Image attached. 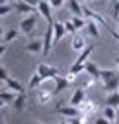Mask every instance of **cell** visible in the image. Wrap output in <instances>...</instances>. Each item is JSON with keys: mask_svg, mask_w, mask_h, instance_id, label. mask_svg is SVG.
<instances>
[{"mask_svg": "<svg viewBox=\"0 0 119 124\" xmlns=\"http://www.w3.org/2000/svg\"><path fill=\"white\" fill-rule=\"evenodd\" d=\"M117 29H119V19H117Z\"/></svg>", "mask_w": 119, "mask_h": 124, "instance_id": "38", "label": "cell"}, {"mask_svg": "<svg viewBox=\"0 0 119 124\" xmlns=\"http://www.w3.org/2000/svg\"><path fill=\"white\" fill-rule=\"evenodd\" d=\"M79 108H81V114L86 116V117H90L93 112H95V103L92 100H85L83 103H79Z\"/></svg>", "mask_w": 119, "mask_h": 124, "instance_id": "15", "label": "cell"}, {"mask_svg": "<svg viewBox=\"0 0 119 124\" xmlns=\"http://www.w3.org/2000/svg\"><path fill=\"white\" fill-rule=\"evenodd\" d=\"M114 62H116V66H117V69H119V57H116V59H114Z\"/></svg>", "mask_w": 119, "mask_h": 124, "instance_id": "35", "label": "cell"}, {"mask_svg": "<svg viewBox=\"0 0 119 124\" xmlns=\"http://www.w3.org/2000/svg\"><path fill=\"white\" fill-rule=\"evenodd\" d=\"M48 2L52 4V7H54V9H59V7H62V5H64L66 0H48Z\"/></svg>", "mask_w": 119, "mask_h": 124, "instance_id": "31", "label": "cell"}, {"mask_svg": "<svg viewBox=\"0 0 119 124\" xmlns=\"http://www.w3.org/2000/svg\"><path fill=\"white\" fill-rule=\"evenodd\" d=\"M83 71H85V64H78V62H74V64L69 67V72L76 74V76H78V74H81Z\"/></svg>", "mask_w": 119, "mask_h": 124, "instance_id": "29", "label": "cell"}, {"mask_svg": "<svg viewBox=\"0 0 119 124\" xmlns=\"http://www.w3.org/2000/svg\"><path fill=\"white\" fill-rule=\"evenodd\" d=\"M86 29H88V33H90L93 38H98V36H100V31H98V28H97V21H93V19H88Z\"/></svg>", "mask_w": 119, "mask_h": 124, "instance_id": "25", "label": "cell"}, {"mask_svg": "<svg viewBox=\"0 0 119 124\" xmlns=\"http://www.w3.org/2000/svg\"><path fill=\"white\" fill-rule=\"evenodd\" d=\"M85 100H86V98H85V88L81 86V88H76V90H74V93H72L71 98H69V103L79 107V103H83Z\"/></svg>", "mask_w": 119, "mask_h": 124, "instance_id": "11", "label": "cell"}, {"mask_svg": "<svg viewBox=\"0 0 119 124\" xmlns=\"http://www.w3.org/2000/svg\"><path fill=\"white\" fill-rule=\"evenodd\" d=\"M64 26H66V31H67V33H71V35H74V33L78 31L76 24H74L71 19H69V21H64Z\"/></svg>", "mask_w": 119, "mask_h": 124, "instance_id": "30", "label": "cell"}, {"mask_svg": "<svg viewBox=\"0 0 119 124\" xmlns=\"http://www.w3.org/2000/svg\"><path fill=\"white\" fill-rule=\"evenodd\" d=\"M26 52H29V54H40L41 50H43V41L41 40H35V41H29V43H26Z\"/></svg>", "mask_w": 119, "mask_h": 124, "instance_id": "14", "label": "cell"}, {"mask_svg": "<svg viewBox=\"0 0 119 124\" xmlns=\"http://www.w3.org/2000/svg\"><path fill=\"white\" fill-rule=\"evenodd\" d=\"M92 54H93V46H92V45H88V46H86V48H85L83 52H79V55H78L76 62H78V64H86L88 57H90Z\"/></svg>", "mask_w": 119, "mask_h": 124, "instance_id": "16", "label": "cell"}, {"mask_svg": "<svg viewBox=\"0 0 119 124\" xmlns=\"http://www.w3.org/2000/svg\"><path fill=\"white\" fill-rule=\"evenodd\" d=\"M85 72H86V76H90V78H93V79H100V72H102V69H98L93 62H88L86 60V64H85Z\"/></svg>", "mask_w": 119, "mask_h": 124, "instance_id": "12", "label": "cell"}, {"mask_svg": "<svg viewBox=\"0 0 119 124\" xmlns=\"http://www.w3.org/2000/svg\"><path fill=\"white\" fill-rule=\"evenodd\" d=\"M55 112L57 114H61V116H64V117H79L81 116V108L78 107V105H66V107H57L55 108Z\"/></svg>", "mask_w": 119, "mask_h": 124, "instance_id": "4", "label": "cell"}, {"mask_svg": "<svg viewBox=\"0 0 119 124\" xmlns=\"http://www.w3.org/2000/svg\"><path fill=\"white\" fill-rule=\"evenodd\" d=\"M54 81H55V85H54V91H55V95H57V93H61L62 90L69 88V85H71V81L67 79V78H62L61 74H57V76L54 78Z\"/></svg>", "mask_w": 119, "mask_h": 124, "instance_id": "9", "label": "cell"}, {"mask_svg": "<svg viewBox=\"0 0 119 124\" xmlns=\"http://www.w3.org/2000/svg\"><path fill=\"white\" fill-rule=\"evenodd\" d=\"M23 2H28L29 5H35V7H36V5H38V2H40V0H23Z\"/></svg>", "mask_w": 119, "mask_h": 124, "instance_id": "34", "label": "cell"}, {"mask_svg": "<svg viewBox=\"0 0 119 124\" xmlns=\"http://www.w3.org/2000/svg\"><path fill=\"white\" fill-rule=\"evenodd\" d=\"M54 23H48V28L45 31V35H43V50L41 54L43 55H48L50 54V48L54 46Z\"/></svg>", "mask_w": 119, "mask_h": 124, "instance_id": "3", "label": "cell"}, {"mask_svg": "<svg viewBox=\"0 0 119 124\" xmlns=\"http://www.w3.org/2000/svg\"><path fill=\"white\" fill-rule=\"evenodd\" d=\"M17 97V91H14L10 88H4L2 91H0V107H7L9 103H14V100H16Z\"/></svg>", "mask_w": 119, "mask_h": 124, "instance_id": "6", "label": "cell"}, {"mask_svg": "<svg viewBox=\"0 0 119 124\" xmlns=\"http://www.w3.org/2000/svg\"><path fill=\"white\" fill-rule=\"evenodd\" d=\"M4 83L7 85V88H10V90H14V91H17V93H21V91H24V88H23V85H21L19 81H16V79H12V78H7V79H5Z\"/></svg>", "mask_w": 119, "mask_h": 124, "instance_id": "21", "label": "cell"}, {"mask_svg": "<svg viewBox=\"0 0 119 124\" xmlns=\"http://www.w3.org/2000/svg\"><path fill=\"white\" fill-rule=\"evenodd\" d=\"M41 83H43V78H41L38 72H35V74L31 76V79H29V88H31V90H35V88H38Z\"/></svg>", "mask_w": 119, "mask_h": 124, "instance_id": "26", "label": "cell"}, {"mask_svg": "<svg viewBox=\"0 0 119 124\" xmlns=\"http://www.w3.org/2000/svg\"><path fill=\"white\" fill-rule=\"evenodd\" d=\"M7 78H9V72H7V69H5V67H2V69H0V79L5 81Z\"/></svg>", "mask_w": 119, "mask_h": 124, "instance_id": "33", "label": "cell"}, {"mask_svg": "<svg viewBox=\"0 0 119 124\" xmlns=\"http://www.w3.org/2000/svg\"><path fill=\"white\" fill-rule=\"evenodd\" d=\"M54 97H55L54 88H45L43 83L36 88V102H38V105H47Z\"/></svg>", "mask_w": 119, "mask_h": 124, "instance_id": "1", "label": "cell"}, {"mask_svg": "<svg viewBox=\"0 0 119 124\" xmlns=\"http://www.w3.org/2000/svg\"><path fill=\"white\" fill-rule=\"evenodd\" d=\"M36 9H38V14L41 16V17H45L48 23H54L52 21V4L50 2H47V0H40L38 2V5H36Z\"/></svg>", "mask_w": 119, "mask_h": 124, "instance_id": "7", "label": "cell"}, {"mask_svg": "<svg viewBox=\"0 0 119 124\" xmlns=\"http://www.w3.org/2000/svg\"><path fill=\"white\" fill-rule=\"evenodd\" d=\"M109 122H111V121H109L105 116H102V117H97V119H95V124H109Z\"/></svg>", "mask_w": 119, "mask_h": 124, "instance_id": "32", "label": "cell"}, {"mask_svg": "<svg viewBox=\"0 0 119 124\" xmlns=\"http://www.w3.org/2000/svg\"><path fill=\"white\" fill-rule=\"evenodd\" d=\"M105 105H112V107H119V91H112V93H109L107 95V98H105Z\"/></svg>", "mask_w": 119, "mask_h": 124, "instance_id": "23", "label": "cell"}, {"mask_svg": "<svg viewBox=\"0 0 119 124\" xmlns=\"http://www.w3.org/2000/svg\"><path fill=\"white\" fill-rule=\"evenodd\" d=\"M24 103H26V95H24V91H21V93H17V97H16V100H14V110H17V112H21L23 108H24Z\"/></svg>", "mask_w": 119, "mask_h": 124, "instance_id": "17", "label": "cell"}, {"mask_svg": "<svg viewBox=\"0 0 119 124\" xmlns=\"http://www.w3.org/2000/svg\"><path fill=\"white\" fill-rule=\"evenodd\" d=\"M14 7H16V12H19V14H24V16L38 12V9H35V5H29L28 2H23V0L16 2V4H14Z\"/></svg>", "mask_w": 119, "mask_h": 124, "instance_id": "8", "label": "cell"}, {"mask_svg": "<svg viewBox=\"0 0 119 124\" xmlns=\"http://www.w3.org/2000/svg\"><path fill=\"white\" fill-rule=\"evenodd\" d=\"M103 90H105L107 93H112V91H117V90H119V76H116V78H112V79H111L109 83H105V85H103Z\"/></svg>", "mask_w": 119, "mask_h": 124, "instance_id": "20", "label": "cell"}, {"mask_svg": "<svg viewBox=\"0 0 119 124\" xmlns=\"http://www.w3.org/2000/svg\"><path fill=\"white\" fill-rule=\"evenodd\" d=\"M9 2V0H0V5H2V4H7Z\"/></svg>", "mask_w": 119, "mask_h": 124, "instance_id": "36", "label": "cell"}, {"mask_svg": "<svg viewBox=\"0 0 119 124\" xmlns=\"http://www.w3.org/2000/svg\"><path fill=\"white\" fill-rule=\"evenodd\" d=\"M36 72L43 78V81H45V79H54L57 74H61V72H59V69H55V67H52V66H48V64H40L38 69H36Z\"/></svg>", "mask_w": 119, "mask_h": 124, "instance_id": "5", "label": "cell"}, {"mask_svg": "<svg viewBox=\"0 0 119 124\" xmlns=\"http://www.w3.org/2000/svg\"><path fill=\"white\" fill-rule=\"evenodd\" d=\"M19 33H21V29H16V28H10L7 33L4 35V38H2V41L4 43H9V41H12V40H16L17 36H19Z\"/></svg>", "mask_w": 119, "mask_h": 124, "instance_id": "22", "label": "cell"}, {"mask_svg": "<svg viewBox=\"0 0 119 124\" xmlns=\"http://www.w3.org/2000/svg\"><path fill=\"white\" fill-rule=\"evenodd\" d=\"M14 9H16L14 5L10 7L9 4H2V5H0V17H5V16H9V14H10Z\"/></svg>", "mask_w": 119, "mask_h": 124, "instance_id": "28", "label": "cell"}, {"mask_svg": "<svg viewBox=\"0 0 119 124\" xmlns=\"http://www.w3.org/2000/svg\"><path fill=\"white\" fill-rule=\"evenodd\" d=\"M36 28V16L35 14H28L26 17L19 23V29L23 35H31Z\"/></svg>", "mask_w": 119, "mask_h": 124, "instance_id": "2", "label": "cell"}, {"mask_svg": "<svg viewBox=\"0 0 119 124\" xmlns=\"http://www.w3.org/2000/svg\"><path fill=\"white\" fill-rule=\"evenodd\" d=\"M66 35H67V31H66L64 23H54V43L57 45Z\"/></svg>", "mask_w": 119, "mask_h": 124, "instance_id": "10", "label": "cell"}, {"mask_svg": "<svg viewBox=\"0 0 119 124\" xmlns=\"http://www.w3.org/2000/svg\"><path fill=\"white\" fill-rule=\"evenodd\" d=\"M71 21L76 24V28H78V29H81V28H85V26L88 24V19H85L83 16H72Z\"/></svg>", "mask_w": 119, "mask_h": 124, "instance_id": "27", "label": "cell"}, {"mask_svg": "<svg viewBox=\"0 0 119 124\" xmlns=\"http://www.w3.org/2000/svg\"><path fill=\"white\" fill-rule=\"evenodd\" d=\"M71 46H72V48L79 54V52H83V50L86 48L88 45H86V41H85V38H83V36L74 35V36H72V43H71Z\"/></svg>", "mask_w": 119, "mask_h": 124, "instance_id": "13", "label": "cell"}, {"mask_svg": "<svg viewBox=\"0 0 119 124\" xmlns=\"http://www.w3.org/2000/svg\"><path fill=\"white\" fill-rule=\"evenodd\" d=\"M116 122L119 124V112H117V117H116Z\"/></svg>", "mask_w": 119, "mask_h": 124, "instance_id": "37", "label": "cell"}, {"mask_svg": "<svg viewBox=\"0 0 119 124\" xmlns=\"http://www.w3.org/2000/svg\"><path fill=\"white\" fill-rule=\"evenodd\" d=\"M69 9L74 16H85V10H83V5H79L78 0H69Z\"/></svg>", "mask_w": 119, "mask_h": 124, "instance_id": "19", "label": "cell"}, {"mask_svg": "<svg viewBox=\"0 0 119 124\" xmlns=\"http://www.w3.org/2000/svg\"><path fill=\"white\" fill-rule=\"evenodd\" d=\"M102 116H105L111 122H116V117H117L116 107H112V105H105V107H103V110H102Z\"/></svg>", "mask_w": 119, "mask_h": 124, "instance_id": "18", "label": "cell"}, {"mask_svg": "<svg viewBox=\"0 0 119 124\" xmlns=\"http://www.w3.org/2000/svg\"><path fill=\"white\" fill-rule=\"evenodd\" d=\"M117 76V72L116 71H111V69H102V72H100V79H102V83L105 85V83H109L112 78H116Z\"/></svg>", "mask_w": 119, "mask_h": 124, "instance_id": "24", "label": "cell"}]
</instances>
